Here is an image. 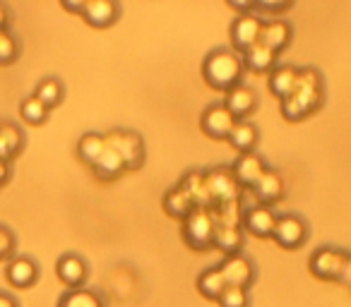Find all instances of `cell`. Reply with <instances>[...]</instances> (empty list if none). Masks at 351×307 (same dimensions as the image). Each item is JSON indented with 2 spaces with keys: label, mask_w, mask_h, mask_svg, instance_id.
<instances>
[{
  "label": "cell",
  "mask_w": 351,
  "mask_h": 307,
  "mask_svg": "<svg viewBox=\"0 0 351 307\" xmlns=\"http://www.w3.org/2000/svg\"><path fill=\"white\" fill-rule=\"evenodd\" d=\"M106 146H111L125 163V171H137L145 163V142L132 130H111L104 135Z\"/></svg>",
  "instance_id": "obj_3"
},
{
  "label": "cell",
  "mask_w": 351,
  "mask_h": 307,
  "mask_svg": "<svg viewBox=\"0 0 351 307\" xmlns=\"http://www.w3.org/2000/svg\"><path fill=\"white\" fill-rule=\"evenodd\" d=\"M17 250V238L5 224H0V262L3 259H12Z\"/></svg>",
  "instance_id": "obj_33"
},
{
  "label": "cell",
  "mask_w": 351,
  "mask_h": 307,
  "mask_svg": "<svg viewBox=\"0 0 351 307\" xmlns=\"http://www.w3.org/2000/svg\"><path fill=\"white\" fill-rule=\"evenodd\" d=\"M0 307H20V302H17L8 291H0Z\"/></svg>",
  "instance_id": "obj_35"
},
{
  "label": "cell",
  "mask_w": 351,
  "mask_h": 307,
  "mask_svg": "<svg viewBox=\"0 0 351 307\" xmlns=\"http://www.w3.org/2000/svg\"><path fill=\"white\" fill-rule=\"evenodd\" d=\"M164 209H166V214L173 216V219H186L197 206H195V202H193V197L188 195L181 185H176L164 195Z\"/></svg>",
  "instance_id": "obj_24"
},
{
  "label": "cell",
  "mask_w": 351,
  "mask_h": 307,
  "mask_svg": "<svg viewBox=\"0 0 351 307\" xmlns=\"http://www.w3.org/2000/svg\"><path fill=\"white\" fill-rule=\"evenodd\" d=\"M207 183V195L210 200L219 202V204H229V202L236 200V190H239V183L231 176V168H215L205 176Z\"/></svg>",
  "instance_id": "obj_15"
},
{
  "label": "cell",
  "mask_w": 351,
  "mask_h": 307,
  "mask_svg": "<svg viewBox=\"0 0 351 307\" xmlns=\"http://www.w3.org/2000/svg\"><path fill=\"white\" fill-rule=\"evenodd\" d=\"M267 168H269L267 161H265L260 154L250 151V154H239V157H236V161L231 163V176L236 178V183H239V185L253 187L255 183L265 176V171H267Z\"/></svg>",
  "instance_id": "obj_12"
},
{
  "label": "cell",
  "mask_w": 351,
  "mask_h": 307,
  "mask_svg": "<svg viewBox=\"0 0 351 307\" xmlns=\"http://www.w3.org/2000/svg\"><path fill=\"white\" fill-rule=\"evenodd\" d=\"M39 264L27 254H15L12 259H8L5 267V278L10 286L15 288H32L39 281Z\"/></svg>",
  "instance_id": "obj_14"
},
{
  "label": "cell",
  "mask_w": 351,
  "mask_h": 307,
  "mask_svg": "<svg viewBox=\"0 0 351 307\" xmlns=\"http://www.w3.org/2000/svg\"><path fill=\"white\" fill-rule=\"evenodd\" d=\"M250 190L255 192V197H258L265 206H269L272 202H279L284 197V178H282V173L267 168V171H265V176L260 178V181L255 183Z\"/></svg>",
  "instance_id": "obj_20"
},
{
  "label": "cell",
  "mask_w": 351,
  "mask_h": 307,
  "mask_svg": "<svg viewBox=\"0 0 351 307\" xmlns=\"http://www.w3.org/2000/svg\"><path fill=\"white\" fill-rule=\"evenodd\" d=\"M260 31H263V20L253 12L248 15H239L234 22H231V46H234L236 53H243L250 46H255L260 41Z\"/></svg>",
  "instance_id": "obj_8"
},
{
  "label": "cell",
  "mask_w": 351,
  "mask_h": 307,
  "mask_svg": "<svg viewBox=\"0 0 351 307\" xmlns=\"http://www.w3.org/2000/svg\"><path fill=\"white\" fill-rule=\"evenodd\" d=\"M92 171H94V176H97L99 181L111 183V181H118V178L125 173V163H123V159L118 157L111 146H106L101 157L97 159V163L92 166Z\"/></svg>",
  "instance_id": "obj_22"
},
{
  "label": "cell",
  "mask_w": 351,
  "mask_h": 307,
  "mask_svg": "<svg viewBox=\"0 0 351 307\" xmlns=\"http://www.w3.org/2000/svg\"><path fill=\"white\" fill-rule=\"evenodd\" d=\"M49 113L51 111L34 96V94H32V96H27V98H22L20 116H22V120L29 122V125H44V122L49 120Z\"/></svg>",
  "instance_id": "obj_30"
},
{
  "label": "cell",
  "mask_w": 351,
  "mask_h": 307,
  "mask_svg": "<svg viewBox=\"0 0 351 307\" xmlns=\"http://www.w3.org/2000/svg\"><path fill=\"white\" fill-rule=\"evenodd\" d=\"M241 60H243V68L253 70V72H269L277 65V53L258 41L255 46L241 53Z\"/></svg>",
  "instance_id": "obj_23"
},
{
  "label": "cell",
  "mask_w": 351,
  "mask_h": 307,
  "mask_svg": "<svg viewBox=\"0 0 351 307\" xmlns=\"http://www.w3.org/2000/svg\"><path fill=\"white\" fill-rule=\"evenodd\" d=\"M215 245L219 250H224L226 254H239L241 252V245H243V235H241V230L236 228V226L217 224Z\"/></svg>",
  "instance_id": "obj_29"
},
{
  "label": "cell",
  "mask_w": 351,
  "mask_h": 307,
  "mask_svg": "<svg viewBox=\"0 0 351 307\" xmlns=\"http://www.w3.org/2000/svg\"><path fill=\"white\" fill-rule=\"evenodd\" d=\"M8 181H10V163L0 161V187L5 185Z\"/></svg>",
  "instance_id": "obj_37"
},
{
  "label": "cell",
  "mask_w": 351,
  "mask_h": 307,
  "mask_svg": "<svg viewBox=\"0 0 351 307\" xmlns=\"http://www.w3.org/2000/svg\"><path fill=\"white\" fill-rule=\"evenodd\" d=\"M56 276L60 278L63 286H68V291L73 288H84V281L89 276V267L80 254L75 252H65L58 257L56 262Z\"/></svg>",
  "instance_id": "obj_11"
},
{
  "label": "cell",
  "mask_w": 351,
  "mask_h": 307,
  "mask_svg": "<svg viewBox=\"0 0 351 307\" xmlns=\"http://www.w3.org/2000/svg\"><path fill=\"white\" fill-rule=\"evenodd\" d=\"M217 302H219V307H250V293L245 288L226 286Z\"/></svg>",
  "instance_id": "obj_32"
},
{
  "label": "cell",
  "mask_w": 351,
  "mask_h": 307,
  "mask_svg": "<svg viewBox=\"0 0 351 307\" xmlns=\"http://www.w3.org/2000/svg\"><path fill=\"white\" fill-rule=\"evenodd\" d=\"M25 149V132L17 122H0V161L12 163Z\"/></svg>",
  "instance_id": "obj_18"
},
{
  "label": "cell",
  "mask_w": 351,
  "mask_h": 307,
  "mask_svg": "<svg viewBox=\"0 0 351 307\" xmlns=\"http://www.w3.org/2000/svg\"><path fill=\"white\" fill-rule=\"evenodd\" d=\"M82 5H84V0H80V3H73V0H63V8L68 12H75V15H80L82 12Z\"/></svg>",
  "instance_id": "obj_36"
},
{
  "label": "cell",
  "mask_w": 351,
  "mask_h": 307,
  "mask_svg": "<svg viewBox=\"0 0 351 307\" xmlns=\"http://www.w3.org/2000/svg\"><path fill=\"white\" fill-rule=\"evenodd\" d=\"M311 228H308V221L298 214H279L277 224H274L272 238L279 248L284 250H298L306 245Z\"/></svg>",
  "instance_id": "obj_5"
},
{
  "label": "cell",
  "mask_w": 351,
  "mask_h": 307,
  "mask_svg": "<svg viewBox=\"0 0 351 307\" xmlns=\"http://www.w3.org/2000/svg\"><path fill=\"white\" fill-rule=\"evenodd\" d=\"M226 283L224 276H221L219 267H210L197 276V291L207 297V300H219V295L224 293Z\"/></svg>",
  "instance_id": "obj_28"
},
{
  "label": "cell",
  "mask_w": 351,
  "mask_h": 307,
  "mask_svg": "<svg viewBox=\"0 0 351 307\" xmlns=\"http://www.w3.org/2000/svg\"><path fill=\"white\" fill-rule=\"evenodd\" d=\"M215 230L217 221L207 209H193L191 214L183 219V240L191 245L193 250H207L215 245Z\"/></svg>",
  "instance_id": "obj_4"
},
{
  "label": "cell",
  "mask_w": 351,
  "mask_h": 307,
  "mask_svg": "<svg viewBox=\"0 0 351 307\" xmlns=\"http://www.w3.org/2000/svg\"><path fill=\"white\" fill-rule=\"evenodd\" d=\"M20 58V41L10 29L0 31V65H12Z\"/></svg>",
  "instance_id": "obj_31"
},
{
  "label": "cell",
  "mask_w": 351,
  "mask_h": 307,
  "mask_svg": "<svg viewBox=\"0 0 351 307\" xmlns=\"http://www.w3.org/2000/svg\"><path fill=\"white\" fill-rule=\"evenodd\" d=\"M10 22H12L10 8L0 3V31H3V29H10Z\"/></svg>",
  "instance_id": "obj_34"
},
{
  "label": "cell",
  "mask_w": 351,
  "mask_h": 307,
  "mask_svg": "<svg viewBox=\"0 0 351 307\" xmlns=\"http://www.w3.org/2000/svg\"><path fill=\"white\" fill-rule=\"evenodd\" d=\"M277 211L272 206H265V204H258L253 209L245 211L243 216V228L248 230L250 235L255 238L265 240V238H272V230H274V224H277Z\"/></svg>",
  "instance_id": "obj_16"
},
{
  "label": "cell",
  "mask_w": 351,
  "mask_h": 307,
  "mask_svg": "<svg viewBox=\"0 0 351 307\" xmlns=\"http://www.w3.org/2000/svg\"><path fill=\"white\" fill-rule=\"evenodd\" d=\"M258 139H260V132L250 120H236L229 137H226V142H229L239 154H250V151L255 149V144H258Z\"/></svg>",
  "instance_id": "obj_21"
},
{
  "label": "cell",
  "mask_w": 351,
  "mask_h": 307,
  "mask_svg": "<svg viewBox=\"0 0 351 307\" xmlns=\"http://www.w3.org/2000/svg\"><path fill=\"white\" fill-rule=\"evenodd\" d=\"M104 149H106V139L99 132H84L77 139V159L82 163H87V166L97 163V159L104 154Z\"/></svg>",
  "instance_id": "obj_25"
},
{
  "label": "cell",
  "mask_w": 351,
  "mask_h": 307,
  "mask_svg": "<svg viewBox=\"0 0 351 307\" xmlns=\"http://www.w3.org/2000/svg\"><path fill=\"white\" fill-rule=\"evenodd\" d=\"M311 273L322 281H335L344 273L349 264V254L339 248H320L311 254Z\"/></svg>",
  "instance_id": "obj_6"
},
{
  "label": "cell",
  "mask_w": 351,
  "mask_h": 307,
  "mask_svg": "<svg viewBox=\"0 0 351 307\" xmlns=\"http://www.w3.org/2000/svg\"><path fill=\"white\" fill-rule=\"evenodd\" d=\"M224 276V283L226 286H234V288H245L248 291L255 281V267L243 252L239 254H226L224 262L217 264Z\"/></svg>",
  "instance_id": "obj_7"
},
{
  "label": "cell",
  "mask_w": 351,
  "mask_h": 307,
  "mask_svg": "<svg viewBox=\"0 0 351 307\" xmlns=\"http://www.w3.org/2000/svg\"><path fill=\"white\" fill-rule=\"evenodd\" d=\"M58 307H106L104 297L92 288H73L65 291L58 300Z\"/></svg>",
  "instance_id": "obj_26"
},
{
  "label": "cell",
  "mask_w": 351,
  "mask_h": 307,
  "mask_svg": "<svg viewBox=\"0 0 351 307\" xmlns=\"http://www.w3.org/2000/svg\"><path fill=\"white\" fill-rule=\"evenodd\" d=\"M325 101V82L315 68H301L298 84L287 98H282V116L287 120H303Z\"/></svg>",
  "instance_id": "obj_1"
},
{
  "label": "cell",
  "mask_w": 351,
  "mask_h": 307,
  "mask_svg": "<svg viewBox=\"0 0 351 307\" xmlns=\"http://www.w3.org/2000/svg\"><path fill=\"white\" fill-rule=\"evenodd\" d=\"M234 122H236V118L231 116L229 108L219 101L210 103L200 116L202 132H205L207 137H212V139H226L229 132H231V127H234Z\"/></svg>",
  "instance_id": "obj_9"
},
{
  "label": "cell",
  "mask_w": 351,
  "mask_h": 307,
  "mask_svg": "<svg viewBox=\"0 0 351 307\" xmlns=\"http://www.w3.org/2000/svg\"><path fill=\"white\" fill-rule=\"evenodd\" d=\"M34 96L39 98V101L44 103V106L51 111V108H56L60 101H63L65 87H63V82H60L58 77H44L39 84H36Z\"/></svg>",
  "instance_id": "obj_27"
},
{
  "label": "cell",
  "mask_w": 351,
  "mask_h": 307,
  "mask_svg": "<svg viewBox=\"0 0 351 307\" xmlns=\"http://www.w3.org/2000/svg\"><path fill=\"white\" fill-rule=\"evenodd\" d=\"M224 103L229 108V113L236 120H248V116H253V111L258 108V94L250 84H236L234 89H229L224 96Z\"/></svg>",
  "instance_id": "obj_13"
},
{
  "label": "cell",
  "mask_w": 351,
  "mask_h": 307,
  "mask_svg": "<svg viewBox=\"0 0 351 307\" xmlns=\"http://www.w3.org/2000/svg\"><path fill=\"white\" fill-rule=\"evenodd\" d=\"M202 77L212 89L229 92L236 84H241L243 77V60L231 49H212L202 60Z\"/></svg>",
  "instance_id": "obj_2"
},
{
  "label": "cell",
  "mask_w": 351,
  "mask_h": 307,
  "mask_svg": "<svg viewBox=\"0 0 351 307\" xmlns=\"http://www.w3.org/2000/svg\"><path fill=\"white\" fill-rule=\"evenodd\" d=\"M293 29L287 20H269L263 22V31H260V44L267 46L274 53H282L289 44H291Z\"/></svg>",
  "instance_id": "obj_19"
},
{
  "label": "cell",
  "mask_w": 351,
  "mask_h": 307,
  "mask_svg": "<svg viewBox=\"0 0 351 307\" xmlns=\"http://www.w3.org/2000/svg\"><path fill=\"white\" fill-rule=\"evenodd\" d=\"M298 75H301V68H296V65L291 63H277L272 70H269V79H267V87L269 92L274 94V96L282 101V98H287L289 94L296 89L298 84Z\"/></svg>",
  "instance_id": "obj_17"
},
{
  "label": "cell",
  "mask_w": 351,
  "mask_h": 307,
  "mask_svg": "<svg viewBox=\"0 0 351 307\" xmlns=\"http://www.w3.org/2000/svg\"><path fill=\"white\" fill-rule=\"evenodd\" d=\"M80 17L94 29H108L121 17V5L116 0H84Z\"/></svg>",
  "instance_id": "obj_10"
}]
</instances>
